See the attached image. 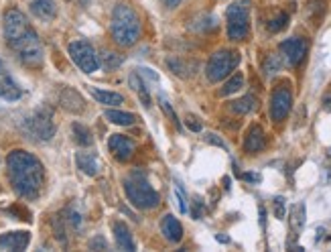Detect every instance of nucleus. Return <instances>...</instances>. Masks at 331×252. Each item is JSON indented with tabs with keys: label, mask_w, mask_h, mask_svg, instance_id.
<instances>
[{
	"label": "nucleus",
	"mask_w": 331,
	"mask_h": 252,
	"mask_svg": "<svg viewBox=\"0 0 331 252\" xmlns=\"http://www.w3.org/2000/svg\"><path fill=\"white\" fill-rule=\"evenodd\" d=\"M242 88H244V75H242V73H236V75H232V77L224 83V88L220 90V96H232V94L240 92Z\"/></svg>",
	"instance_id": "nucleus-27"
},
{
	"label": "nucleus",
	"mask_w": 331,
	"mask_h": 252,
	"mask_svg": "<svg viewBox=\"0 0 331 252\" xmlns=\"http://www.w3.org/2000/svg\"><path fill=\"white\" fill-rule=\"evenodd\" d=\"M106 118L118 126H130L136 122V116L130 112H120V110H106Z\"/></svg>",
	"instance_id": "nucleus-24"
},
{
	"label": "nucleus",
	"mask_w": 331,
	"mask_h": 252,
	"mask_svg": "<svg viewBox=\"0 0 331 252\" xmlns=\"http://www.w3.org/2000/svg\"><path fill=\"white\" fill-rule=\"evenodd\" d=\"M31 242L29 232H9L0 236V250H25Z\"/></svg>",
	"instance_id": "nucleus-14"
},
{
	"label": "nucleus",
	"mask_w": 331,
	"mask_h": 252,
	"mask_svg": "<svg viewBox=\"0 0 331 252\" xmlns=\"http://www.w3.org/2000/svg\"><path fill=\"white\" fill-rule=\"evenodd\" d=\"M205 143L216 145V147H220V149H228V145L224 143V139L218 137V135H214V133H208V135H205Z\"/></svg>",
	"instance_id": "nucleus-34"
},
{
	"label": "nucleus",
	"mask_w": 331,
	"mask_h": 252,
	"mask_svg": "<svg viewBox=\"0 0 331 252\" xmlns=\"http://www.w3.org/2000/svg\"><path fill=\"white\" fill-rule=\"evenodd\" d=\"M120 57L116 55V53H104V65L108 67V69H112V67H118L120 65Z\"/></svg>",
	"instance_id": "nucleus-33"
},
{
	"label": "nucleus",
	"mask_w": 331,
	"mask_h": 252,
	"mask_svg": "<svg viewBox=\"0 0 331 252\" xmlns=\"http://www.w3.org/2000/svg\"><path fill=\"white\" fill-rule=\"evenodd\" d=\"M288 224H291V230H293V240H297L299 232L305 228V203L299 201L291 207V216H288Z\"/></svg>",
	"instance_id": "nucleus-21"
},
{
	"label": "nucleus",
	"mask_w": 331,
	"mask_h": 252,
	"mask_svg": "<svg viewBox=\"0 0 331 252\" xmlns=\"http://www.w3.org/2000/svg\"><path fill=\"white\" fill-rule=\"evenodd\" d=\"M59 104L63 110L73 112V114H81L86 110V102L79 96V92H75L73 88H63L59 94Z\"/></svg>",
	"instance_id": "nucleus-13"
},
{
	"label": "nucleus",
	"mask_w": 331,
	"mask_h": 252,
	"mask_svg": "<svg viewBox=\"0 0 331 252\" xmlns=\"http://www.w3.org/2000/svg\"><path fill=\"white\" fill-rule=\"evenodd\" d=\"M31 13L41 21H53L57 17V7L53 0H31Z\"/></svg>",
	"instance_id": "nucleus-18"
},
{
	"label": "nucleus",
	"mask_w": 331,
	"mask_h": 252,
	"mask_svg": "<svg viewBox=\"0 0 331 252\" xmlns=\"http://www.w3.org/2000/svg\"><path fill=\"white\" fill-rule=\"evenodd\" d=\"M274 216L278 220H282L286 216V209H284V197H276L274 199Z\"/></svg>",
	"instance_id": "nucleus-35"
},
{
	"label": "nucleus",
	"mask_w": 331,
	"mask_h": 252,
	"mask_svg": "<svg viewBox=\"0 0 331 252\" xmlns=\"http://www.w3.org/2000/svg\"><path fill=\"white\" fill-rule=\"evenodd\" d=\"M240 53L234 51V49H222V51H216L208 65H205V75L212 83H218L222 79H226L238 65H240Z\"/></svg>",
	"instance_id": "nucleus-6"
},
{
	"label": "nucleus",
	"mask_w": 331,
	"mask_h": 252,
	"mask_svg": "<svg viewBox=\"0 0 331 252\" xmlns=\"http://www.w3.org/2000/svg\"><path fill=\"white\" fill-rule=\"evenodd\" d=\"M114 240H116V246L120 248V250H136V244H134V240H132V234H130V230H128V226L124 224V222H114Z\"/></svg>",
	"instance_id": "nucleus-17"
},
{
	"label": "nucleus",
	"mask_w": 331,
	"mask_h": 252,
	"mask_svg": "<svg viewBox=\"0 0 331 252\" xmlns=\"http://www.w3.org/2000/svg\"><path fill=\"white\" fill-rule=\"evenodd\" d=\"M242 179H244V181H250V183H260L262 177H260L258 173H244Z\"/></svg>",
	"instance_id": "nucleus-37"
},
{
	"label": "nucleus",
	"mask_w": 331,
	"mask_h": 252,
	"mask_svg": "<svg viewBox=\"0 0 331 252\" xmlns=\"http://www.w3.org/2000/svg\"><path fill=\"white\" fill-rule=\"evenodd\" d=\"M218 242H224V244H228V242H230V238H228V236H222V234H218Z\"/></svg>",
	"instance_id": "nucleus-40"
},
{
	"label": "nucleus",
	"mask_w": 331,
	"mask_h": 252,
	"mask_svg": "<svg viewBox=\"0 0 331 252\" xmlns=\"http://www.w3.org/2000/svg\"><path fill=\"white\" fill-rule=\"evenodd\" d=\"M69 57L84 73H94L100 67V59L96 55V49L88 41H73L69 43Z\"/></svg>",
	"instance_id": "nucleus-8"
},
{
	"label": "nucleus",
	"mask_w": 331,
	"mask_h": 252,
	"mask_svg": "<svg viewBox=\"0 0 331 252\" xmlns=\"http://www.w3.org/2000/svg\"><path fill=\"white\" fill-rule=\"evenodd\" d=\"M286 25H288V15H286V13H278V17H274V19L268 23V31H270V33H278V31H282Z\"/></svg>",
	"instance_id": "nucleus-28"
},
{
	"label": "nucleus",
	"mask_w": 331,
	"mask_h": 252,
	"mask_svg": "<svg viewBox=\"0 0 331 252\" xmlns=\"http://www.w3.org/2000/svg\"><path fill=\"white\" fill-rule=\"evenodd\" d=\"M256 104H258L256 96L248 94V96H244V98H240V100L232 102V104H230V110H232V112H236V114H248V112L256 110Z\"/></svg>",
	"instance_id": "nucleus-23"
},
{
	"label": "nucleus",
	"mask_w": 331,
	"mask_h": 252,
	"mask_svg": "<svg viewBox=\"0 0 331 252\" xmlns=\"http://www.w3.org/2000/svg\"><path fill=\"white\" fill-rule=\"evenodd\" d=\"M73 139H75V143L81 145V147H90V145L94 143V137H92L90 129H86V126L79 124V122L73 124Z\"/></svg>",
	"instance_id": "nucleus-26"
},
{
	"label": "nucleus",
	"mask_w": 331,
	"mask_h": 252,
	"mask_svg": "<svg viewBox=\"0 0 331 252\" xmlns=\"http://www.w3.org/2000/svg\"><path fill=\"white\" fill-rule=\"evenodd\" d=\"M124 191H126L128 201L138 209H154L160 201L158 193L140 171H134L132 175L124 179Z\"/></svg>",
	"instance_id": "nucleus-4"
},
{
	"label": "nucleus",
	"mask_w": 331,
	"mask_h": 252,
	"mask_svg": "<svg viewBox=\"0 0 331 252\" xmlns=\"http://www.w3.org/2000/svg\"><path fill=\"white\" fill-rule=\"evenodd\" d=\"M185 126H187L191 133H201V129H203L201 120H199L195 114H187V116H185Z\"/></svg>",
	"instance_id": "nucleus-31"
},
{
	"label": "nucleus",
	"mask_w": 331,
	"mask_h": 252,
	"mask_svg": "<svg viewBox=\"0 0 331 252\" xmlns=\"http://www.w3.org/2000/svg\"><path fill=\"white\" fill-rule=\"evenodd\" d=\"M264 147H266L264 131L260 129L258 124L250 126V131H248V135H246V139H244V151L254 155V153H260Z\"/></svg>",
	"instance_id": "nucleus-16"
},
{
	"label": "nucleus",
	"mask_w": 331,
	"mask_h": 252,
	"mask_svg": "<svg viewBox=\"0 0 331 252\" xmlns=\"http://www.w3.org/2000/svg\"><path fill=\"white\" fill-rule=\"evenodd\" d=\"M280 65H282L280 57H278V55H270V57H266V61H264V73H266V75H272L274 71L280 69Z\"/></svg>",
	"instance_id": "nucleus-29"
},
{
	"label": "nucleus",
	"mask_w": 331,
	"mask_h": 252,
	"mask_svg": "<svg viewBox=\"0 0 331 252\" xmlns=\"http://www.w3.org/2000/svg\"><path fill=\"white\" fill-rule=\"evenodd\" d=\"M167 65L171 71H175L179 77H191L197 69V63L195 61H187V59H179V57H169L167 59Z\"/></svg>",
	"instance_id": "nucleus-20"
},
{
	"label": "nucleus",
	"mask_w": 331,
	"mask_h": 252,
	"mask_svg": "<svg viewBox=\"0 0 331 252\" xmlns=\"http://www.w3.org/2000/svg\"><path fill=\"white\" fill-rule=\"evenodd\" d=\"M90 248H92V250H106V240H104L102 236H98L96 240L90 242Z\"/></svg>",
	"instance_id": "nucleus-36"
},
{
	"label": "nucleus",
	"mask_w": 331,
	"mask_h": 252,
	"mask_svg": "<svg viewBox=\"0 0 331 252\" xmlns=\"http://www.w3.org/2000/svg\"><path fill=\"white\" fill-rule=\"evenodd\" d=\"M110 31H112V37L118 45L132 47L140 37V19L134 13V9L124 5V3L116 5L114 13H112Z\"/></svg>",
	"instance_id": "nucleus-3"
},
{
	"label": "nucleus",
	"mask_w": 331,
	"mask_h": 252,
	"mask_svg": "<svg viewBox=\"0 0 331 252\" xmlns=\"http://www.w3.org/2000/svg\"><path fill=\"white\" fill-rule=\"evenodd\" d=\"M193 216H195V220H199V218H201V199H195V209H193Z\"/></svg>",
	"instance_id": "nucleus-39"
},
{
	"label": "nucleus",
	"mask_w": 331,
	"mask_h": 252,
	"mask_svg": "<svg viewBox=\"0 0 331 252\" xmlns=\"http://www.w3.org/2000/svg\"><path fill=\"white\" fill-rule=\"evenodd\" d=\"M23 96V90L19 88V83L13 79V75L9 73L7 65L0 61V98L7 102H15Z\"/></svg>",
	"instance_id": "nucleus-11"
},
{
	"label": "nucleus",
	"mask_w": 331,
	"mask_h": 252,
	"mask_svg": "<svg viewBox=\"0 0 331 252\" xmlns=\"http://www.w3.org/2000/svg\"><path fill=\"white\" fill-rule=\"evenodd\" d=\"M291 108H293V94L288 90V83H282V86H278L272 92V98H270V118L274 122H282L288 116Z\"/></svg>",
	"instance_id": "nucleus-9"
},
{
	"label": "nucleus",
	"mask_w": 331,
	"mask_h": 252,
	"mask_svg": "<svg viewBox=\"0 0 331 252\" xmlns=\"http://www.w3.org/2000/svg\"><path fill=\"white\" fill-rule=\"evenodd\" d=\"M228 37L232 41H244L250 35V0H238L228 7Z\"/></svg>",
	"instance_id": "nucleus-5"
},
{
	"label": "nucleus",
	"mask_w": 331,
	"mask_h": 252,
	"mask_svg": "<svg viewBox=\"0 0 331 252\" xmlns=\"http://www.w3.org/2000/svg\"><path fill=\"white\" fill-rule=\"evenodd\" d=\"M7 173L17 195L25 199H35L41 193L45 183V169L33 153L21 149L13 151L7 157Z\"/></svg>",
	"instance_id": "nucleus-2"
},
{
	"label": "nucleus",
	"mask_w": 331,
	"mask_h": 252,
	"mask_svg": "<svg viewBox=\"0 0 331 252\" xmlns=\"http://www.w3.org/2000/svg\"><path fill=\"white\" fill-rule=\"evenodd\" d=\"M280 55L291 67H297L307 55V41L301 37H291L280 43Z\"/></svg>",
	"instance_id": "nucleus-10"
},
{
	"label": "nucleus",
	"mask_w": 331,
	"mask_h": 252,
	"mask_svg": "<svg viewBox=\"0 0 331 252\" xmlns=\"http://www.w3.org/2000/svg\"><path fill=\"white\" fill-rule=\"evenodd\" d=\"M160 3L167 7V9H177V7L183 3V0H160Z\"/></svg>",
	"instance_id": "nucleus-38"
},
{
	"label": "nucleus",
	"mask_w": 331,
	"mask_h": 252,
	"mask_svg": "<svg viewBox=\"0 0 331 252\" xmlns=\"http://www.w3.org/2000/svg\"><path fill=\"white\" fill-rule=\"evenodd\" d=\"M3 27L7 45L17 53V57L29 67H39L43 63V45L29 19L19 9H9Z\"/></svg>",
	"instance_id": "nucleus-1"
},
{
	"label": "nucleus",
	"mask_w": 331,
	"mask_h": 252,
	"mask_svg": "<svg viewBox=\"0 0 331 252\" xmlns=\"http://www.w3.org/2000/svg\"><path fill=\"white\" fill-rule=\"evenodd\" d=\"M130 86H132V88H134V92L140 96V100H142L144 108H148V106H150V96H148V90H146L144 81L140 79V73H132V75H130Z\"/></svg>",
	"instance_id": "nucleus-25"
},
{
	"label": "nucleus",
	"mask_w": 331,
	"mask_h": 252,
	"mask_svg": "<svg viewBox=\"0 0 331 252\" xmlns=\"http://www.w3.org/2000/svg\"><path fill=\"white\" fill-rule=\"evenodd\" d=\"M90 92L100 104H106V106H118L124 102V96L116 94V92H108V90H100V88H90Z\"/></svg>",
	"instance_id": "nucleus-22"
},
{
	"label": "nucleus",
	"mask_w": 331,
	"mask_h": 252,
	"mask_svg": "<svg viewBox=\"0 0 331 252\" xmlns=\"http://www.w3.org/2000/svg\"><path fill=\"white\" fill-rule=\"evenodd\" d=\"M108 147H110V153H112L120 163L130 161L132 155H134V143H132L128 137H122V135H112L110 141H108Z\"/></svg>",
	"instance_id": "nucleus-12"
},
{
	"label": "nucleus",
	"mask_w": 331,
	"mask_h": 252,
	"mask_svg": "<svg viewBox=\"0 0 331 252\" xmlns=\"http://www.w3.org/2000/svg\"><path fill=\"white\" fill-rule=\"evenodd\" d=\"M75 163L90 177H96L100 173V161H98V157L94 153H77L75 155Z\"/></svg>",
	"instance_id": "nucleus-19"
},
{
	"label": "nucleus",
	"mask_w": 331,
	"mask_h": 252,
	"mask_svg": "<svg viewBox=\"0 0 331 252\" xmlns=\"http://www.w3.org/2000/svg\"><path fill=\"white\" fill-rule=\"evenodd\" d=\"M160 232H162L164 240H169V242H173V244L181 242V238H183V226H181V222H179L175 216H164V218H162V222H160Z\"/></svg>",
	"instance_id": "nucleus-15"
},
{
	"label": "nucleus",
	"mask_w": 331,
	"mask_h": 252,
	"mask_svg": "<svg viewBox=\"0 0 331 252\" xmlns=\"http://www.w3.org/2000/svg\"><path fill=\"white\" fill-rule=\"evenodd\" d=\"M175 197H177L179 212H181V214H187V212H189V207H187V197H185V191H183L181 183H177V187H175Z\"/></svg>",
	"instance_id": "nucleus-30"
},
{
	"label": "nucleus",
	"mask_w": 331,
	"mask_h": 252,
	"mask_svg": "<svg viewBox=\"0 0 331 252\" xmlns=\"http://www.w3.org/2000/svg\"><path fill=\"white\" fill-rule=\"evenodd\" d=\"M25 131H27L33 139H37V141H41V143L51 141L53 135H55L53 110H51L49 106H43V108H39L37 112H33V114L25 120Z\"/></svg>",
	"instance_id": "nucleus-7"
},
{
	"label": "nucleus",
	"mask_w": 331,
	"mask_h": 252,
	"mask_svg": "<svg viewBox=\"0 0 331 252\" xmlns=\"http://www.w3.org/2000/svg\"><path fill=\"white\" fill-rule=\"evenodd\" d=\"M158 102H160V108H162V110H164V114H167V116H169V118H171V122H173V124H175V126H179V120H177V116H175V112H173V110H171V106H169V102H167V100H164V98H162V96H160V98H158Z\"/></svg>",
	"instance_id": "nucleus-32"
}]
</instances>
